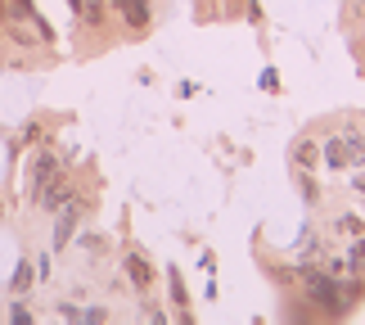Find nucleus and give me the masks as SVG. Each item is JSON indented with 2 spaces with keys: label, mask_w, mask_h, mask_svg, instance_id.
Segmentation results:
<instances>
[{
  "label": "nucleus",
  "mask_w": 365,
  "mask_h": 325,
  "mask_svg": "<svg viewBox=\"0 0 365 325\" xmlns=\"http://www.w3.org/2000/svg\"><path fill=\"white\" fill-rule=\"evenodd\" d=\"M68 199H73V194H68V181H63L59 172H54V176L46 181V186H41V190H36V204H41V208H46V213H59V208H63Z\"/></svg>",
  "instance_id": "f257e3e1"
},
{
  "label": "nucleus",
  "mask_w": 365,
  "mask_h": 325,
  "mask_svg": "<svg viewBox=\"0 0 365 325\" xmlns=\"http://www.w3.org/2000/svg\"><path fill=\"white\" fill-rule=\"evenodd\" d=\"M77 221H81V204H77V199H68V204L59 208V226H54V253H59L68 239H73Z\"/></svg>",
  "instance_id": "f03ea898"
},
{
  "label": "nucleus",
  "mask_w": 365,
  "mask_h": 325,
  "mask_svg": "<svg viewBox=\"0 0 365 325\" xmlns=\"http://www.w3.org/2000/svg\"><path fill=\"white\" fill-rule=\"evenodd\" d=\"M108 5H113L118 14H122V23L126 27H135V32H140V27H149V0H108Z\"/></svg>",
  "instance_id": "7ed1b4c3"
},
{
  "label": "nucleus",
  "mask_w": 365,
  "mask_h": 325,
  "mask_svg": "<svg viewBox=\"0 0 365 325\" xmlns=\"http://www.w3.org/2000/svg\"><path fill=\"white\" fill-rule=\"evenodd\" d=\"M325 163L329 167H347V163H352V136H329L325 140Z\"/></svg>",
  "instance_id": "20e7f679"
},
{
  "label": "nucleus",
  "mask_w": 365,
  "mask_h": 325,
  "mask_svg": "<svg viewBox=\"0 0 365 325\" xmlns=\"http://www.w3.org/2000/svg\"><path fill=\"white\" fill-rule=\"evenodd\" d=\"M126 276H131L135 289H149V285H153V266L140 258V253H126Z\"/></svg>",
  "instance_id": "39448f33"
},
{
  "label": "nucleus",
  "mask_w": 365,
  "mask_h": 325,
  "mask_svg": "<svg viewBox=\"0 0 365 325\" xmlns=\"http://www.w3.org/2000/svg\"><path fill=\"white\" fill-rule=\"evenodd\" d=\"M32 280H36V266L27 262V258H19V266H14V276H9V289L14 294H27V289H32Z\"/></svg>",
  "instance_id": "423d86ee"
},
{
  "label": "nucleus",
  "mask_w": 365,
  "mask_h": 325,
  "mask_svg": "<svg viewBox=\"0 0 365 325\" xmlns=\"http://www.w3.org/2000/svg\"><path fill=\"white\" fill-rule=\"evenodd\" d=\"M347 266H352L356 276H365V239H361V235H356V244L347 249Z\"/></svg>",
  "instance_id": "0eeeda50"
},
{
  "label": "nucleus",
  "mask_w": 365,
  "mask_h": 325,
  "mask_svg": "<svg viewBox=\"0 0 365 325\" xmlns=\"http://www.w3.org/2000/svg\"><path fill=\"white\" fill-rule=\"evenodd\" d=\"M167 285H172V303H176V307H185V299H190V294H185V280H180V271H176V266L167 271Z\"/></svg>",
  "instance_id": "6e6552de"
},
{
  "label": "nucleus",
  "mask_w": 365,
  "mask_h": 325,
  "mask_svg": "<svg viewBox=\"0 0 365 325\" xmlns=\"http://www.w3.org/2000/svg\"><path fill=\"white\" fill-rule=\"evenodd\" d=\"M293 159H298V163H307V167H312V159H316V149H312V140H298V149H293Z\"/></svg>",
  "instance_id": "1a4fd4ad"
},
{
  "label": "nucleus",
  "mask_w": 365,
  "mask_h": 325,
  "mask_svg": "<svg viewBox=\"0 0 365 325\" xmlns=\"http://www.w3.org/2000/svg\"><path fill=\"white\" fill-rule=\"evenodd\" d=\"M9 14H19V19H32L36 5H32V0H9Z\"/></svg>",
  "instance_id": "9d476101"
},
{
  "label": "nucleus",
  "mask_w": 365,
  "mask_h": 325,
  "mask_svg": "<svg viewBox=\"0 0 365 325\" xmlns=\"http://www.w3.org/2000/svg\"><path fill=\"white\" fill-rule=\"evenodd\" d=\"M9 321H14V325H32V312H27L23 303H14V312H9Z\"/></svg>",
  "instance_id": "9b49d317"
},
{
  "label": "nucleus",
  "mask_w": 365,
  "mask_h": 325,
  "mask_svg": "<svg viewBox=\"0 0 365 325\" xmlns=\"http://www.w3.org/2000/svg\"><path fill=\"white\" fill-rule=\"evenodd\" d=\"M339 226H343V231H347V235H361V231H365V226H361V217H352V213H347V217H343Z\"/></svg>",
  "instance_id": "f8f14e48"
},
{
  "label": "nucleus",
  "mask_w": 365,
  "mask_h": 325,
  "mask_svg": "<svg viewBox=\"0 0 365 325\" xmlns=\"http://www.w3.org/2000/svg\"><path fill=\"white\" fill-rule=\"evenodd\" d=\"M68 9H73V14H86V0H68Z\"/></svg>",
  "instance_id": "ddd939ff"
}]
</instances>
